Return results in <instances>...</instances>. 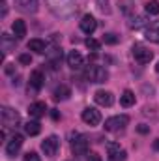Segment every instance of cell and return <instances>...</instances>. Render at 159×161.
Instances as JSON below:
<instances>
[{"label":"cell","mask_w":159,"mask_h":161,"mask_svg":"<svg viewBox=\"0 0 159 161\" xmlns=\"http://www.w3.org/2000/svg\"><path fill=\"white\" fill-rule=\"evenodd\" d=\"M49 9L56 15V17H62V19H68L75 13L77 6H75V0H45Z\"/></svg>","instance_id":"1"},{"label":"cell","mask_w":159,"mask_h":161,"mask_svg":"<svg viewBox=\"0 0 159 161\" xmlns=\"http://www.w3.org/2000/svg\"><path fill=\"white\" fill-rule=\"evenodd\" d=\"M84 75H86V79L90 80V82H96V84H101V82H107V80H109V71H107V68L97 66V64L88 66L86 71H84Z\"/></svg>","instance_id":"2"},{"label":"cell","mask_w":159,"mask_h":161,"mask_svg":"<svg viewBox=\"0 0 159 161\" xmlns=\"http://www.w3.org/2000/svg\"><path fill=\"white\" fill-rule=\"evenodd\" d=\"M129 124V116L127 114H118V116H111V118H107L105 120V131H122L125 125Z\"/></svg>","instance_id":"3"},{"label":"cell","mask_w":159,"mask_h":161,"mask_svg":"<svg viewBox=\"0 0 159 161\" xmlns=\"http://www.w3.org/2000/svg\"><path fill=\"white\" fill-rule=\"evenodd\" d=\"M131 51H133V56H135V60L139 64H150L152 58H154V53L148 47H144L142 43H135Z\"/></svg>","instance_id":"4"},{"label":"cell","mask_w":159,"mask_h":161,"mask_svg":"<svg viewBox=\"0 0 159 161\" xmlns=\"http://www.w3.org/2000/svg\"><path fill=\"white\" fill-rule=\"evenodd\" d=\"M0 116H2L4 127H17L19 122H21L19 113L13 111V109H9V107H2V109H0Z\"/></svg>","instance_id":"5"},{"label":"cell","mask_w":159,"mask_h":161,"mask_svg":"<svg viewBox=\"0 0 159 161\" xmlns=\"http://www.w3.org/2000/svg\"><path fill=\"white\" fill-rule=\"evenodd\" d=\"M58 146H60V141H58V137H56V135H49V137L41 142V150H43V154H45L47 158L56 156Z\"/></svg>","instance_id":"6"},{"label":"cell","mask_w":159,"mask_h":161,"mask_svg":"<svg viewBox=\"0 0 159 161\" xmlns=\"http://www.w3.org/2000/svg\"><path fill=\"white\" fill-rule=\"evenodd\" d=\"M71 150L75 156H88V142H86V137L75 133L73 141H71Z\"/></svg>","instance_id":"7"},{"label":"cell","mask_w":159,"mask_h":161,"mask_svg":"<svg viewBox=\"0 0 159 161\" xmlns=\"http://www.w3.org/2000/svg\"><path fill=\"white\" fill-rule=\"evenodd\" d=\"M80 118H82L84 124H88V125H97V124L101 122V113H99L97 109H94V107H86V109L82 111Z\"/></svg>","instance_id":"8"},{"label":"cell","mask_w":159,"mask_h":161,"mask_svg":"<svg viewBox=\"0 0 159 161\" xmlns=\"http://www.w3.org/2000/svg\"><path fill=\"white\" fill-rule=\"evenodd\" d=\"M43 82H45V75H43V71H41V69H34V71L30 73V86H28V92L36 94L41 86H43Z\"/></svg>","instance_id":"9"},{"label":"cell","mask_w":159,"mask_h":161,"mask_svg":"<svg viewBox=\"0 0 159 161\" xmlns=\"http://www.w3.org/2000/svg\"><path fill=\"white\" fill-rule=\"evenodd\" d=\"M94 99H96V103L101 105V107H111V105L114 103V96H112V92H109V90H97V92L94 94Z\"/></svg>","instance_id":"10"},{"label":"cell","mask_w":159,"mask_h":161,"mask_svg":"<svg viewBox=\"0 0 159 161\" xmlns=\"http://www.w3.org/2000/svg\"><path fill=\"white\" fill-rule=\"evenodd\" d=\"M23 142H25V141H23V135H17V133H15V135H13V137L9 139L8 146H6V154H8L9 158H13V156H15V154H17V152L21 150Z\"/></svg>","instance_id":"11"},{"label":"cell","mask_w":159,"mask_h":161,"mask_svg":"<svg viewBox=\"0 0 159 161\" xmlns=\"http://www.w3.org/2000/svg\"><path fill=\"white\" fill-rule=\"evenodd\" d=\"M107 150H109L111 161H125V158H127L125 150H122L120 144H116V142H109V144H107Z\"/></svg>","instance_id":"12"},{"label":"cell","mask_w":159,"mask_h":161,"mask_svg":"<svg viewBox=\"0 0 159 161\" xmlns=\"http://www.w3.org/2000/svg\"><path fill=\"white\" fill-rule=\"evenodd\" d=\"M97 28V21H96V17L94 15H84L82 19H80V30L84 32V34H94V30Z\"/></svg>","instance_id":"13"},{"label":"cell","mask_w":159,"mask_h":161,"mask_svg":"<svg viewBox=\"0 0 159 161\" xmlns=\"http://www.w3.org/2000/svg\"><path fill=\"white\" fill-rule=\"evenodd\" d=\"M146 40L152 43H159V21H150V25L146 26Z\"/></svg>","instance_id":"14"},{"label":"cell","mask_w":159,"mask_h":161,"mask_svg":"<svg viewBox=\"0 0 159 161\" xmlns=\"http://www.w3.org/2000/svg\"><path fill=\"white\" fill-rule=\"evenodd\" d=\"M47 113V105L43 103V101H34L30 107H28V114L34 118V120H38V118H41L43 114Z\"/></svg>","instance_id":"15"},{"label":"cell","mask_w":159,"mask_h":161,"mask_svg":"<svg viewBox=\"0 0 159 161\" xmlns=\"http://www.w3.org/2000/svg\"><path fill=\"white\" fill-rule=\"evenodd\" d=\"M82 62H84V58H82V54H80L79 51H69V54H68V66L71 69H80Z\"/></svg>","instance_id":"16"},{"label":"cell","mask_w":159,"mask_h":161,"mask_svg":"<svg viewBox=\"0 0 159 161\" xmlns=\"http://www.w3.org/2000/svg\"><path fill=\"white\" fill-rule=\"evenodd\" d=\"M11 30H13V34H15L17 40H23V38L26 36V23H25L23 19H17V21H13Z\"/></svg>","instance_id":"17"},{"label":"cell","mask_w":159,"mask_h":161,"mask_svg":"<svg viewBox=\"0 0 159 161\" xmlns=\"http://www.w3.org/2000/svg\"><path fill=\"white\" fill-rule=\"evenodd\" d=\"M52 96H54V99H56V101H66V99H69V96H71V90H69V86H66V84H60V86H56V88H54Z\"/></svg>","instance_id":"18"},{"label":"cell","mask_w":159,"mask_h":161,"mask_svg":"<svg viewBox=\"0 0 159 161\" xmlns=\"http://www.w3.org/2000/svg\"><path fill=\"white\" fill-rule=\"evenodd\" d=\"M28 51H34V53H38V54H43V53H47V45H45V41L43 40H30L28 41Z\"/></svg>","instance_id":"19"},{"label":"cell","mask_w":159,"mask_h":161,"mask_svg":"<svg viewBox=\"0 0 159 161\" xmlns=\"http://www.w3.org/2000/svg\"><path fill=\"white\" fill-rule=\"evenodd\" d=\"M120 105L122 107H131V105H135V94L131 92V90H123V94L120 96Z\"/></svg>","instance_id":"20"},{"label":"cell","mask_w":159,"mask_h":161,"mask_svg":"<svg viewBox=\"0 0 159 161\" xmlns=\"http://www.w3.org/2000/svg\"><path fill=\"white\" fill-rule=\"evenodd\" d=\"M118 8L123 15H131L135 11V0H118Z\"/></svg>","instance_id":"21"},{"label":"cell","mask_w":159,"mask_h":161,"mask_svg":"<svg viewBox=\"0 0 159 161\" xmlns=\"http://www.w3.org/2000/svg\"><path fill=\"white\" fill-rule=\"evenodd\" d=\"M150 25V21L144 17V15H137V17H133L131 21H129V28H142V26H148Z\"/></svg>","instance_id":"22"},{"label":"cell","mask_w":159,"mask_h":161,"mask_svg":"<svg viewBox=\"0 0 159 161\" xmlns=\"http://www.w3.org/2000/svg\"><path fill=\"white\" fill-rule=\"evenodd\" d=\"M41 131V125L38 120H32V122H26L25 124V133L26 135H30V137H34V135H38Z\"/></svg>","instance_id":"23"},{"label":"cell","mask_w":159,"mask_h":161,"mask_svg":"<svg viewBox=\"0 0 159 161\" xmlns=\"http://www.w3.org/2000/svg\"><path fill=\"white\" fill-rule=\"evenodd\" d=\"M19 6L23 11H28V13L38 11V0H19Z\"/></svg>","instance_id":"24"},{"label":"cell","mask_w":159,"mask_h":161,"mask_svg":"<svg viewBox=\"0 0 159 161\" xmlns=\"http://www.w3.org/2000/svg\"><path fill=\"white\" fill-rule=\"evenodd\" d=\"M13 47H15V40H11L9 34H2V51H4V54L9 53Z\"/></svg>","instance_id":"25"},{"label":"cell","mask_w":159,"mask_h":161,"mask_svg":"<svg viewBox=\"0 0 159 161\" xmlns=\"http://www.w3.org/2000/svg\"><path fill=\"white\" fill-rule=\"evenodd\" d=\"M146 13L148 15H159V0H148L146 2Z\"/></svg>","instance_id":"26"},{"label":"cell","mask_w":159,"mask_h":161,"mask_svg":"<svg viewBox=\"0 0 159 161\" xmlns=\"http://www.w3.org/2000/svg\"><path fill=\"white\" fill-rule=\"evenodd\" d=\"M96 2H97V8L101 13H105V15L111 13V0H96Z\"/></svg>","instance_id":"27"},{"label":"cell","mask_w":159,"mask_h":161,"mask_svg":"<svg viewBox=\"0 0 159 161\" xmlns=\"http://www.w3.org/2000/svg\"><path fill=\"white\" fill-rule=\"evenodd\" d=\"M103 41H105L107 45H114V43H118V41H120V38L116 36V34L109 32V34H105V36H103Z\"/></svg>","instance_id":"28"},{"label":"cell","mask_w":159,"mask_h":161,"mask_svg":"<svg viewBox=\"0 0 159 161\" xmlns=\"http://www.w3.org/2000/svg\"><path fill=\"white\" fill-rule=\"evenodd\" d=\"M84 43H86V47L92 49V51H99V47H101V43H99L97 40H94V38H88Z\"/></svg>","instance_id":"29"},{"label":"cell","mask_w":159,"mask_h":161,"mask_svg":"<svg viewBox=\"0 0 159 161\" xmlns=\"http://www.w3.org/2000/svg\"><path fill=\"white\" fill-rule=\"evenodd\" d=\"M23 161H41V159H40V156H38L36 152H26L25 158H23Z\"/></svg>","instance_id":"30"},{"label":"cell","mask_w":159,"mask_h":161,"mask_svg":"<svg viewBox=\"0 0 159 161\" xmlns=\"http://www.w3.org/2000/svg\"><path fill=\"white\" fill-rule=\"evenodd\" d=\"M19 62L25 64V66H30V64H32V56L26 54V53H25V54H19Z\"/></svg>","instance_id":"31"},{"label":"cell","mask_w":159,"mask_h":161,"mask_svg":"<svg viewBox=\"0 0 159 161\" xmlns=\"http://www.w3.org/2000/svg\"><path fill=\"white\" fill-rule=\"evenodd\" d=\"M0 6H2V17H6V13H8V4H6V0H0Z\"/></svg>","instance_id":"32"},{"label":"cell","mask_w":159,"mask_h":161,"mask_svg":"<svg viewBox=\"0 0 159 161\" xmlns=\"http://www.w3.org/2000/svg\"><path fill=\"white\" fill-rule=\"evenodd\" d=\"M13 71H15V66H13V64H8V66H6V73H8V75H11Z\"/></svg>","instance_id":"33"},{"label":"cell","mask_w":159,"mask_h":161,"mask_svg":"<svg viewBox=\"0 0 159 161\" xmlns=\"http://www.w3.org/2000/svg\"><path fill=\"white\" fill-rule=\"evenodd\" d=\"M88 159H90V161H101V159H99V156H97V154H94V152H92V154H88Z\"/></svg>","instance_id":"34"},{"label":"cell","mask_w":159,"mask_h":161,"mask_svg":"<svg viewBox=\"0 0 159 161\" xmlns=\"http://www.w3.org/2000/svg\"><path fill=\"white\" fill-rule=\"evenodd\" d=\"M137 129H139V133H148V127H146L144 124H140V125H139Z\"/></svg>","instance_id":"35"},{"label":"cell","mask_w":159,"mask_h":161,"mask_svg":"<svg viewBox=\"0 0 159 161\" xmlns=\"http://www.w3.org/2000/svg\"><path fill=\"white\" fill-rule=\"evenodd\" d=\"M154 148H156V150H159V139L156 141V142H154Z\"/></svg>","instance_id":"36"},{"label":"cell","mask_w":159,"mask_h":161,"mask_svg":"<svg viewBox=\"0 0 159 161\" xmlns=\"http://www.w3.org/2000/svg\"><path fill=\"white\" fill-rule=\"evenodd\" d=\"M156 71H157V73H159V62H157V66H156Z\"/></svg>","instance_id":"37"}]
</instances>
